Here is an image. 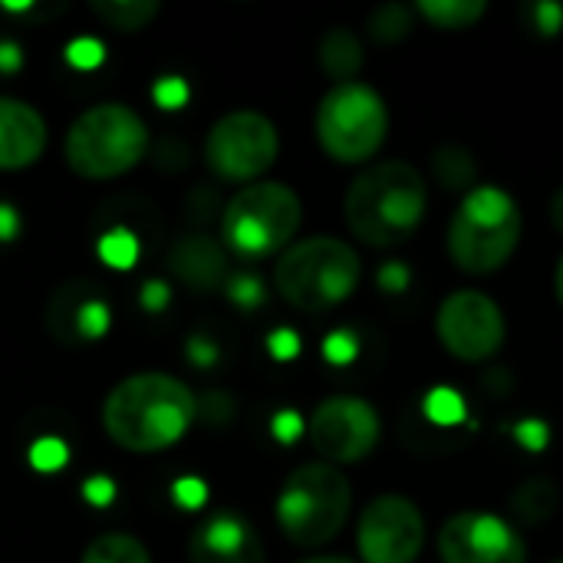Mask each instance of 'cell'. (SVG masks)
I'll return each mask as SVG.
<instances>
[{"mask_svg":"<svg viewBox=\"0 0 563 563\" xmlns=\"http://www.w3.org/2000/svg\"><path fill=\"white\" fill-rule=\"evenodd\" d=\"M198 419L195 393L168 373H135L122 379L102 402L106 435L135 455L178 445Z\"/></svg>","mask_w":563,"mask_h":563,"instance_id":"cell-1","label":"cell"},{"mask_svg":"<svg viewBox=\"0 0 563 563\" xmlns=\"http://www.w3.org/2000/svg\"><path fill=\"white\" fill-rule=\"evenodd\" d=\"M429 208V185L409 162H376L360 172L343 198V218L356 241L369 247L406 244Z\"/></svg>","mask_w":563,"mask_h":563,"instance_id":"cell-2","label":"cell"},{"mask_svg":"<svg viewBox=\"0 0 563 563\" xmlns=\"http://www.w3.org/2000/svg\"><path fill=\"white\" fill-rule=\"evenodd\" d=\"M360 254L330 234L294 241L274 264L277 294L300 313H327L350 300L360 287Z\"/></svg>","mask_w":563,"mask_h":563,"instance_id":"cell-3","label":"cell"},{"mask_svg":"<svg viewBox=\"0 0 563 563\" xmlns=\"http://www.w3.org/2000/svg\"><path fill=\"white\" fill-rule=\"evenodd\" d=\"M521 244V208L498 185H475L449 224V257L472 277L501 271Z\"/></svg>","mask_w":563,"mask_h":563,"instance_id":"cell-4","label":"cell"},{"mask_svg":"<svg viewBox=\"0 0 563 563\" xmlns=\"http://www.w3.org/2000/svg\"><path fill=\"white\" fill-rule=\"evenodd\" d=\"M148 152V125L125 102H99L73 119L63 155L66 165L89 181H109L132 172Z\"/></svg>","mask_w":563,"mask_h":563,"instance_id":"cell-5","label":"cell"},{"mask_svg":"<svg viewBox=\"0 0 563 563\" xmlns=\"http://www.w3.org/2000/svg\"><path fill=\"white\" fill-rule=\"evenodd\" d=\"M353 485L350 478L327 462L300 465L277 495V525L284 538L297 548L330 544L350 521Z\"/></svg>","mask_w":563,"mask_h":563,"instance_id":"cell-6","label":"cell"},{"mask_svg":"<svg viewBox=\"0 0 563 563\" xmlns=\"http://www.w3.org/2000/svg\"><path fill=\"white\" fill-rule=\"evenodd\" d=\"M303 221V205L297 191L284 181H254L238 188V195L221 211V238L244 261H261L284 254Z\"/></svg>","mask_w":563,"mask_h":563,"instance_id":"cell-7","label":"cell"},{"mask_svg":"<svg viewBox=\"0 0 563 563\" xmlns=\"http://www.w3.org/2000/svg\"><path fill=\"white\" fill-rule=\"evenodd\" d=\"M317 142L320 148L340 162V165H363L369 162L386 135H389V109L386 99L353 79V82H336L317 106Z\"/></svg>","mask_w":563,"mask_h":563,"instance_id":"cell-8","label":"cell"},{"mask_svg":"<svg viewBox=\"0 0 563 563\" xmlns=\"http://www.w3.org/2000/svg\"><path fill=\"white\" fill-rule=\"evenodd\" d=\"M280 135L277 125L254 109L221 115L205 139V162L221 181L254 185L277 162Z\"/></svg>","mask_w":563,"mask_h":563,"instance_id":"cell-9","label":"cell"},{"mask_svg":"<svg viewBox=\"0 0 563 563\" xmlns=\"http://www.w3.org/2000/svg\"><path fill=\"white\" fill-rule=\"evenodd\" d=\"M435 333L442 346L462 363L492 360L508 336L501 307L482 290H455L435 313Z\"/></svg>","mask_w":563,"mask_h":563,"instance_id":"cell-10","label":"cell"},{"mask_svg":"<svg viewBox=\"0 0 563 563\" xmlns=\"http://www.w3.org/2000/svg\"><path fill=\"white\" fill-rule=\"evenodd\" d=\"M363 563H416L426 548V518L406 495L373 498L356 525Z\"/></svg>","mask_w":563,"mask_h":563,"instance_id":"cell-11","label":"cell"},{"mask_svg":"<svg viewBox=\"0 0 563 563\" xmlns=\"http://www.w3.org/2000/svg\"><path fill=\"white\" fill-rule=\"evenodd\" d=\"M379 412L360 396H330L310 419V442L327 465L363 462L379 442Z\"/></svg>","mask_w":563,"mask_h":563,"instance_id":"cell-12","label":"cell"},{"mask_svg":"<svg viewBox=\"0 0 563 563\" xmlns=\"http://www.w3.org/2000/svg\"><path fill=\"white\" fill-rule=\"evenodd\" d=\"M442 563H528L518 528L488 511L452 515L439 531Z\"/></svg>","mask_w":563,"mask_h":563,"instance_id":"cell-13","label":"cell"},{"mask_svg":"<svg viewBox=\"0 0 563 563\" xmlns=\"http://www.w3.org/2000/svg\"><path fill=\"white\" fill-rule=\"evenodd\" d=\"M188 561L191 563H267L264 541L257 528L234 515L218 511L205 518L188 538Z\"/></svg>","mask_w":563,"mask_h":563,"instance_id":"cell-14","label":"cell"},{"mask_svg":"<svg viewBox=\"0 0 563 563\" xmlns=\"http://www.w3.org/2000/svg\"><path fill=\"white\" fill-rule=\"evenodd\" d=\"M109 303L89 284H66L49 297L46 330L63 346H89L109 333Z\"/></svg>","mask_w":563,"mask_h":563,"instance_id":"cell-15","label":"cell"},{"mask_svg":"<svg viewBox=\"0 0 563 563\" xmlns=\"http://www.w3.org/2000/svg\"><path fill=\"white\" fill-rule=\"evenodd\" d=\"M46 148L43 115L23 102L0 96V172H20L33 165Z\"/></svg>","mask_w":563,"mask_h":563,"instance_id":"cell-16","label":"cell"},{"mask_svg":"<svg viewBox=\"0 0 563 563\" xmlns=\"http://www.w3.org/2000/svg\"><path fill=\"white\" fill-rule=\"evenodd\" d=\"M172 274L195 294H211L228 287V254L208 234H185L168 251Z\"/></svg>","mask_w":563,"mask_h":563,"instance_id":"cell-17","label":"cell"},{"mask_svg":"<svg viewBox=\"0 0 563 563\" xmlns=\"http://www.w3.org/2000/svg\"><path fill=\"white\" fill-rule=\"evenodd\" d=\"M320 66L336 82H353L356 73L363 69V46H360L356 33L346 30V26H333L330 33H323V40H320Z\"/></svg>","mask_w":563,"mask_h":563,"instance_id":"cell-18","label":"cell"},{"mask_svg":"<svg viewBox=\"0 0 563 563\" xmlns=\"http://www.w3.org/2000/svg\"><path fill=\"white\" fill-rule=\"evenodd\" d=\"M558 501H561V495L548 478H531L511 495V515L518 525L538 528V525L551 521V515L558 511Z\"/></svg>","mask_w":563,"mask_h":563,"instance_id":"cell-19","label":"cell"},{"mask_svg":"<svg viewBox=\"0 0 563 563\" xmlns=\"http://www.w3.org/2000/svg\"><path fill=\"white\" fill-rule=\"evenodd\" d=\"M416 10L422 13V20L429 26H439V30H468L475 26L485 13H488V3L485 0H419Z\"/></svg>","mask_w":563,"mask_h":563,"instance_id":"cell-20","label":"cell"},{"mask_svg":"<svg viewBox=\"0 0 563 563\" xmlns=\"http://www.w3.org/2000/svg\"><path fill=\"white\" fill-rule=\"evenodd\" d=\"M89 10L112 30L119 33H132V30H142L148 26L155 16H158V3L152 0H92Z\"/></svg>","mask_w":563,"mask_h":563,"instance_id":"cell-21","label":"cell"},{"mask_svg":"<svg viewBox=\"0 0 563 563\" xmlns=\"http://www.w3.org/2000/svg\"><path fill=\"white\" fill-rule=\"evenodd\" d=\"M79 563H152V554L132 534H102L82 551Z\"/></svg>","mask_w":563,"mask_h":563,"instance_id":"cell-22","label":"cell"},{"mask_svg":"<svg viewBox=\"0 0 563 563\" xmlns=\"http://www.w3.org/2000/svg\"><path fill=\"white\" fill-rule=\"evenodd\" d=\"M432 168L439 175V181L445 188H462L465 195L475 188V178H478V168H475V158L462 148V145H445L435 152L432 158Z\"/></svg>","mask_w":563,"mask_h":563,"instance_id":"cell-23","label":"cell"},{"mask_svg":"<svg viewBox=\"0 0 563 563\" xmlns=\"http://www.w3.org/2000/svg\"><path fill=\"white\" fill-rule=\"evenodd\" d=\"M412 30V13L402 3H383L369 16V33L376 43H399Z\"/></svg>","mask_w":563,"mask_h":563,"instance_id":"cell-24","label":"cell"},{"mask_svg":"<svg viewBox=\"0 0 563 563\" xmlns=\"http://www.w3.org/2000/svg\"><path fill=\"white\" fill-rule=\"evenodd\" d=\"M99 251H102V257H106L112 267H129V264L135 261V254H139L135 238L125 234V231H112L109 238H102Z\"/></svg>","mask_w":563,"mask_h":563,"instance_id":"cell-25","label":"cell"},{"mask_svg":"<svg viewBox=\"0 0 563 563\" xmlns=\"http://www.w3.org/2000/svg\"><path fill=\"white\" fill-rule=\"evenodd\" d=\"M30 462H33V468H40V472H56V468L66 462V449H63V442H56V439H40V442L30 449Z\"/></svg>","mask_w":563,"mask_h":563,"instance_id":"cell-26","label":"cell"},{"mask_svg":"<svg viewBox=\"0 0 563 563\" xmlns=\"http://www.w3.org/2000/svg\"><path fill=\"white\" fill-rule=\"evenodd\" d=\"M228 290H231V300L241 303V307H254L264 300V290L254 277L241 274V277H228Z\"/></svg>","mask_w":563,"mask_h":563,"instance_id":"cell-27","label":"cell"},{"mask_svg":"<svg viewBox=\"0 0 563 563\" xmlns=\"http://www.w3.org/2000/svg\"><path fill=\"white\" fill-rule=\"evenodd\" d=\"M429 412H432V419H439V422H455L459 416H465V406L455 399V393L439 389V393H432V399H429Z\"/></svg>","mask_w":563,"mask_h":563,"instance_id":"cell-28","label":"cell"},{"mask_svg":"<svg viewBox=\"0 0 563 563\" xmlns=\"http://www.w3.org/2000/svg\"><path fill=\"white\" fill-rule=\"evenodd\" d=\"M155 99H158L165 109H178V106L188 99V86H185L181 79L168 76V79H162V82L155 86Z\"/></svg>","mask_w":563,"mask_h":563,"instance_id":"cell-29","label":"cell"},{"mask_svg":"<svg viewBox=\"0 0 563 563\" xmlns=\"http://www.w3.org/2000/svg\"><path fill=\"white\" fill-rule=\"evenodd\" d=\"M531 13H534V26L541 30V33H558L563 23V10L561 3H534L531 7Z\"/></svg>","mask_w":563,"mask_h":563,"instance_id":"cell-30","label":"cell"},{"mask_svg":"<svg viewBox=\"0 0 563 563\" xmlns=\"http://www.w3.org/2000/svg\"><path fill=\"white\" fill-rule=\"evenodd\" d=\"M69 59L76 66H96L102 59V46L96 40H79V43L69 46Z\"/></svg>","mask_w":563,"mask_h":563,"instance_id":"cell-31","label":"cell"},{"mask_svg":"<svg viewBox=\"0 0 563 563\" xmlns=\"http://www.w3.org/2000/svg\"><path fill=\"white\" fill-rule=\"evenodd\" d=\"M406 280H409V274H406L402 264H389V267L379 271V284H383L386 290H393V294H399V290L406 287Z\"/></svg>","mask_w":563,"mask_h":563,"instance_id":"cell-32","label":"cell"},{"mask_svg":"<svg viewBox=\"0 0 563 563\" xmlns=\"http://www.w3.org/2000/svg\"><path fill=\"white\" fill-rule=\"evenodd\" d=\"M175 495H178V501H181V505L198 508V505L205 501V485H201V482H195V478H188V482H181V485L175 488Z\"/></svg>","mask_w":563,"mask_h":563,"instance_id":"cell-33","label":"cell"},{"mask_svg":"<svg viewBox=\"0 0 563 563\" xmlns=\"http://www.w3.org/2000/svg\"><path fill=\"white\" fill-rule=\"evenodd\" d=\"M20 231V218L10 205H0V241H13Z\"/></svg>","mask_w":563,"mask_h":563,"instance_id":"cell-34","label":"cell"},{"mask_svg":"<svg viewBox=\"0 0 563 563\" xmlns=\"http://www.w3.org/2000/svg\"><path fill=\"white\" fill-rule=\"evenodd\" d=\"M86 498H89L92 505H109V498H112V485H109V482H102V478H92V482L86 485Z\"/></svg>","mask_w":563,"mask_h":563,"instance_id":"cell-35","label":"cell"},{"mask_svg":"<svg viewBox=\"0 0 563 563\" xmlns=\"http://www.w3.org/2000/svg\"><path fill=\"white\" fill-rule=\"evenodd\" d=\"M142 300H145V307H148V310H158V307H165V300H168V290H165V284H148V287H145V294H142Z\"/></svg>","mask_w":563,"mask_h":563,"instance_id":"cell-36","label":"cell"},{"mask_svg":"<svg viewBox=\"0 0 563 563\" xmlns=\"http://www.w3.org/2000/svg\"><path fill=\"white\" fill-rule=\"evenodd\" d=\"M274 353L277 356H294L297 353V336L294 333H277L274 336Z\"/></svg>","mask_w":563,"mask_h":563,"instance_id":"cell-37","label":"cell"},{"mask_svg":"<svg viewBox=\"0 0 563 563\" xmlns=\"http://www.w3.org/2000/svg\"><path fill=\"white\" fill-rule=\"evenodd\" d=\"M16 66H20L16 46H13V43H3V46H0V69H16Z\"/></svg>","mask_w":563,"mask_h":563,"instance_id":"cell-38","label":"cell"},{"mask_svg":"<svg viewBox=\"0 0 563 563\" xmlns=\"http://www.w3.org/2000/svg\"><path fill=\"white\" fill-rule=\"evenodd\" d=\"M551 221H554V228L563 234V185L554 191V198H551Z\"/></svg>","mask_w":563,"mask_h":563,"instance_id":"cell-39","label":"cell"},{"mask_svg":"<svg viewBox=\"0 0 563 563\" xmlns=\"http://www.w3.org/2000/svg\"><path fill=\"white\" fill-rule=\"evenodd\" d=\"M297 563H356L350 561V558H330V554H320V558H303V561Z\"/></svg>","mask_w":563,"mask_h":563,"instance_id":"cell-40","label":"cell"},{"mask_svg":"<svg viewBox=\"0 0 563 563\" xmlns=\"http://www.w3.org/2000/svg\"><path fill=\"white\" fill-rule=\"evenodd\" d=\"M554 290H558V300H561L563 307V254L561 261H558V274H554Z\"/></svg>","mask_w":563,"mask_h":563,"instance_id":"cell-41","label":"cell"},{"mask_svg":"<svg viewBox=\"0 0 563 563\" xmlns=\"http://www.w3.org/2000/svg\"><path fill=\"white\" fill-rule=\"evenodd\" d=\"M554 563H563V561H554Z\"/></svg>","mask_w":563,"mask_h":563,"instance_id":"cell-42","label":"cell"}]
</instances>
